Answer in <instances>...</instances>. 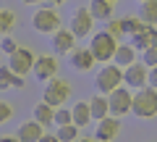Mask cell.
Masks as SVG:
<instances>
[{
  "label": "cell",
  "instance_id": "obj_1",
  "mask_svg": "<svg viewBox=\"0 0 157 142\" xmlns=\"http://www.w3.org/2000/svg\"><path fill=\"white\" fill-rule=\"evenodd\" d=\"M118 45H121V40H115L107 29L105 32H94L92 40H89V50L97 58V63H110L113 55H115V50H118Z\"/></svg>",
  "mask_w": 157,
  "mask_h": 142
},
{
  "label": "cell",
  "instance_id": "obj_2",
  "mask_svg": "<svg viewBox=\"0 0 157 142\" xmlns=\"http://www.w3.org/2000/svg\"><path fill=\"white\" fill-rule=\"evenodd\" d=\"M131 113L139 116V119H155L157 116V90L155 87H141L134 92V105H131Z\"/></svg>",
  "mask_w": 157,
  "mask_h": 142
},
{
  "label": "cell",
  "instance_id": "obj_3",
  "mask_svg": "<svg viewBox=\"0 0 157 142\" xmlns=\"http://www.w3.org/2000/svg\"><path fill=\"white\" fill-rule=\"evenodd\" d=\"M123 84V68L115 66V63H102V68L94 76V87L102 92V95H110L113 90Z\"/></svg>",
  "mask_w": 157,
  "mask_h": 142
},
{
  "label": "cell",
  "instance_id": "obj_4",
  "mask_svg": "<svg viewBox=\"0 0 157 142\" xmlns=\"http://www.w3.org/2000/svg\"><path fill=\"white\" fill-rule=\"evenodd\" d=\"M32 29L39 34H55L58 29H63V21H60V13L55 11V6L50 8H37L32 16Z\"/></svg>",
  "mask_w": 157,
  "mask_h": 142
},
{
  "label": "cell",
  "instance_id": "obj_5",
  "mask_svg": "<svg viewBox=\"0 0 157 142\" xmlns=\"http://www.w3.org/2000/svg\"><path fill=\"white\" fill-rule=\"evenodd\" d=\"M68 95H71V84H68L66 79H58V76H52L50 82H45V90H42V100L50 103L52 108H60L63 103L68 100Z\"/></svg>",
  "mask_w": 157,
  "mask_h": 142
},
{
  "label": "cell",
  "instance_id": "obj_6",
  "mask_svg": "<svg viewBox=\"0 0 157 142\" xmlns=\"http://www.w3.org/2000/svg\"><path fill=\"white\" fill-rule=\"evenodd\" d=\"M107 100H110V116H118V119H123L126 113H131V105H134V92H131V87H118V90H113L110 95H107Z\"/></svg>",
  "mask_w": 157,
  "mask_h": 142
},
{
  "label": "cell",
  "instance_id": "obj_7",
  "mask_svg": "<svg viewBox=\"0 0 157 142\" xmlns=\"http://www.w3.org/2000/svg\"><path fill=\"white\" fill-rule=\"evenodd\" d=\"M34 61H37V55H34L29 47L18 45V50L8 55V68H11L13 74H18V76H29V71L34 68Z\"/></svg>",
  "mask_w": 157,
  "mask_h": 142
},
{
  "label": "cell",
  "instance_id": "obj_8",
  "mask_svg": "<svg viewBox=\"0 0 157 142\" xmlns=\"http://www.w3.org/2000/svg\"><path fill=\"white\" fill-rule=\"evenodd\" d=\"M123 84L131 87V90H141V87H147V84H149V68H147L141 61L126 66L123 68Z\"/></svg>",
  "mask_w": 157,
  "mask_h": 142
},
{
  "label": "cell",
  "instance_id": "obj_9",
  "mask_svg": "<svg viewBox=\"0 0 157 142\" xmlns=\"http://www.w3.org/2000/svg\"><path fill=\"white\" fill-rule=\"evenodd\" d=\"M92 26H94V16L89 13V6H81L73 11L71 16V32L76 34V37H92Z\"/></svg>",
  "mask_w": 157,
  "mask_h": 142
},
{
  "label": "cell",
  "instance_id": "obj_10",
  "mask_svg": "<svg viewBox=\"0 0 157 142\" xmlns=\"http://www.w3.org/2000/svg\"><path fill=\"white\" fill-rule=\"evenodd\" d=\"M32 74L39 82H50L52 76H58V58L55 55H37Z\"/></svg>",
  "mask_w": 157,
  "mask_h": 142
},
{
  "label": "cell",
  "instance_id": "obj_11",
  "mask_svg": "<svg viewBox=\"0 0 157 142\" xmlns=\"http://www.w3.org/2000/svg\"><path fill=\"white\" fill-rule=\"evenodd\" d=\"M118 132H121V119L118 116H105L94 126V140L97 142H113L118 137Z\"/></svg>",
  "mask_w": 157,
  "mask_h": 142
},
{
  "label": "cell",
  "instance_id": "obj_12",
  "mask_svg": "<svg viewBox=\"0 0 157 142\" xmlns=\"http://www.w3.org/2000/svg\"><path fill=\"white\" fill-rule=\"evenodd\" d=\"M76 34L71 32V29H58L55 34H52V50L58 53V55H71L73 50H76Z\"/></svg>",
  "mask_w": 157,
  "mask_h": 142
},
{
  "label": "cell",
  "instance_id": "obj_13",
  "mask_svg": "<svg viewBox=\"0 0 157 142\" xmlns=\"http://www.w3.org/2000/svg\"><path fill=\"white\" fill-rule=\"evenodd\" d=\"M42 134H45V126L39 124L37 119L24 121V124H18V129H16V137L21 142H39V140H42Z\"/></svg>",
  "mask_w": 157,
  "mask_h": 142
},
{
  "label": "cell",
  "instance_id": "obj_14",
  "mask_svg": "<svg viewBox=\"0 0 157 142\" xmlns=\"http://www.w3.org/2000/svg\"><path fill=\"white\" fill-rule=\"evenodd\" d=\"M97 63V58L92 55L89 47H76V50L71 53V66L76 68V71H81V74H86V71H92Z\"/></svg>",
  "mask_w": 157,
  "mask_h": 142
},
{
  "label": "cell",
  "instance_id": "obj_15",
  "mask_svg": "<svg viewBox=\"0 0 157 142\" xmlns=\"http://www.w3.org/2000/svg\"><path fill=\"white\" fill-rule=\"evenodd\" d=\"M131 45L136 50H147V47H157V26H149L147 24L141 32L131 34Z\"/></svg>",
  "mask_w": 157,
  "mask_h": 142
},
{
  "label": "cell",
  "instance_id": "obj_16",
  "mask_svg": "<svg viewBox=\"0 0 157 142\" xmlns=\"http://www.w3.org/2000/svg\"><path fill=\"white\" fill-rule=\"evenodd\" d=\"M71 116H73V124L78 126V129H84V126H89L92 121V108H89V100H78L73 103V108H71Z\"/></svg>",
  "mask_w": 157,
  "mask_h": 142
},
{
  "label": "cell",
  "instance_id": "obj_17",
  "mask_svg": "<svg viewBox=\"0 0 157 142\" xmlns=\"http://www.w3.org/2000/svg\"><path fill=\"white\" fill-rule=\"evenodd\" d=\"M89 108H92V119L94 121H102L105 116H110V100H107V95H102V92L92 95L89 97Z\"/></svg>",
  "mask_w": 157,
  "mask_h": 142
},
{
  "label": "cell",
  "instance_id": "obj_18",
  "mask_svg": "<svg viewBox=\"0 0 157 142\" xmlns=\"http://www.w3.org/2000/svg\"><path fill=\"white\" fill-rule=\"evenodd\" d=\"M24 84H26V76L13 74L8 66L0 68V90H24Z\"/></svg>",
  "mask_w": 157,
  "mask_h": 142
},
{
  "label": "cell",
  "instance_id": "obj_19",
  "mask_svg": "<svg viewBox=\"0 0 157 142\" xmlns=\"http://www.w3.org/2000/svg\"><path fill=\"white\" fill-rule=\"evenodd\" d=\"M89 13L94 16V21H110L113 18V3L110 0H89Z\"/></svg>",
  "mask_w": 157,
  "mask_h": 142
},
{
  "label": "cell",
  "instance_id": "obj_20",
  "mask_svg": "<svg viewBox=\"0 0 157 142\" xmlns=\"http://www.w3.org/2000/svg\"><path fill=\"white\" fill-rule=\"evenodd\" d=\"M113 63L115 66H121V68H126V66H131V63H136V47L131 45H118V50H115V55H113Z\"/></svg>",
  "mask_w": 157,
  "mask_h": 142
},
{
  "label": "cell",
  "instance_id": "obj_21",
  "mask_svg": "<svg viewBox=\"0 0 157 142\" xmlns=\"http://www.w3.org/2000/svg\"><path fill=\"white\" fill-rule=\"evenodd\" d=\"M34 119L47 129L50 124H55V108H52L50 103H45V100L37 103V105H34Z\"/></svg>",
  "mask_w": 157,
  "mask_h": 142
},
{
  "label": "cell",
  "instance_id": "obj_22",
  "mask_svg": "<svg viewBox=\"0 0 157 142\" xmlns=\"http://www.w3.org/2000/svg\"><path fill=\"white\" fill-rule=\"evenodd\" d=\"M139 18L144 24H149V26H157V0H144V3H141Z\"/></svg>",
  "mask_w": 157,
  "mask_h": 142
},
{
  "label": "cell",
  "instance_id": "obj_23",
  "mask_svg": "<svg viewBox=\"0 0 157 142\" xmlns=\"http://www.w3.org/2000/svg\"><path fill=\"white\" fill-rule=\"evenodd\" d=\"M16 26V13L13 11H0V37H6V34H11V29Z\"/></svg>",
  "mask_w": 157,
  "mask_h": 142
},
{
  "label": "cell",
  "instance_id": "obj_24",
  "mask_svg": "<svg viewBox=\"0 0 157 142\" xmlns=\"http://www.w3.org/2000/svg\"><path fill=\"white\" fill-rule=\"evenodd\" d=\"M58 137H60V142H76L78 140V126L73 124H63V126H58V132H55Z\"/></svg>",
  "mask_w": 157,
  "mask_h": 142
},
{
  "label": "cell",
  "instance_id": "obj_25",
  "mask_svg": "<svg viewBox=\"0 0 157 142\" xmlns=\"http://www.w3.org/2000/svg\"><path fill=\"white\" fill-rule=\"evenodd\" d=\"M144 26H147V24L141 21L139 16H126V18H123V29H126L128 37H131V34H136V32H141Z\"/></svg>",
  "mask_w": 157,
  "mask_h": 142
},
{
  "label": "cell",
  "instance_id": "obj_26",
  "mask_svg": "<svg viewBox=\"0 0 157 142\" xmlns=\"http://www.w3.org/2000/svg\"><path fill=\"white\" fill-rule=\"evenodd\" d=\"M107 32H110L115 40H121V37L126 34V29H123V18H110V21H107Z\"/></svg>",
  "mask_w": 157,
  "mask_h": 142
},
{
  "label": "cell",
  "instance_id": "obj_27",
  "mask_svg": "<svg viewBox=\"0 0 157 142\" xmlns=\"http://www.w3.org/2000/svg\"><path fill=\"white\" fill-rule=\"evenodd\" d=\"M141 63H144L147 68H155L157 66V47H147V50H141Z\"/></svg>",
  "mask_w": 157,
  "mask_h": 142
},
{
  "label": "cell",
  "instance_id": "obj_28",
  "mask_svg": "<svg viewBox=\"0 0 157 142\" xmlns=\"http://www.w3.org/2000/svg\"><path fill=\"white\" fill-rule=\"evenodd\" d=\"M73 121V116H71V111H66L60 105V108H55V126H63V124H71Z\"/></svg>",
  "mask_w": 157,
  "mask_h": 142
},
{
  "label": "cell",
  "instance_id": "obj_29",
  "mask_svg": "<svg viewBox=\"0 0 157 142\" xmlns=\"http://www.w3.org/2000/svg\"><path fill=\"white\" fill-rule=\"evenodd\" d=\"M0 50L6 53V55H11V53H16V50H18V45L13 42L11 34H6V37H3V42H0Z\"/></svg>",
  "mask_w": 157,
  "mask_h": 142
},
{
  "label": "cell",
  "instance_id": "obj_30",
  "mask_svg": "<svg viewBox=\"0 0 157 142\" xmlns=\"http://www.w3.org/2000/svg\"><path fill=\"white\" fill-rule=\"evenodd\" d=\"M11 119H13V105L11 103H0V124H6Z\"/></svg>",
  "mask_w": 157,
  "mask_h": 142
},
{
  "label": "cell",
  "instance_id": "obj_31",
  "mask_svg": "<svg viewBox=\"0 0 157 142\" xmlns=\"http://www.w3.org/2000/svg\"><path fill=\"white\" fill-rule=\"evenodd\" d=\"M39 142H60V137H58V134H52V132H45Z\"/></svg>",
  "mask_w": 157,
  "mask_h": 142
},
{
  "label": "cell",
  "instance_id": "obj_32",
  "mask_svg": "<svg viewBox=\"0 0 157 142\" xmlns=\"http://www.w3.org/2000/svg\"><path fill=\"white\" fill-rule=\"evenodd\" d=\"M149 87H155V90H157V66L149 68Z\"/></svg>",
  "mask_w": 157,
  "mask_h": 142
},
{
  "label": "cell",
  "instance_id": "obj_33",
  "mask_svg": "<svg viewBox=\"0 0 157 142\" xmlns=\"http://www.w3.org/2000/svg\"><path fill=\"white\" fill-rule=\"evenodd\" d=\"M0 142H21V140H18L16 134H13V137H8V134H3V137H0Z\"/></svg>",
  "mask_w": 157,
  "mask_h": 142
},
{
  "label": "cell",
  "instance_id": "obj_34",
  "mask_svg": "<svg viewBox=\"0 0 157 142\" xmlns=\"http://www.w3.org/2000/svg\"><path fill=\"white\" fill-rule=\"evenodd\" d=\"M24 6H37V3H42V0H21Z\"/></svg>",
  "mask_w": 157,
  "mask_h": 142
},
{
  "label": "cell",
  "instance_id": "obj_35",
  "mask_svg": "<svg viewBox=\"0 0 157 142\" xmlns=\"http://www.w3.org/2000/svg\"><path fill=\"white\" fill-rule=\"evenodd\" d=\"M47 3H50V6H63L66 0H47Z\"/></svg>",
  "mask_w": 157,
  "mask_h": 142
},
{
  "label": "cell",
  "instance_id": "obj_36",
  "mask_svg": "<svg viewBox=\"0 0 157 142\" xmlns=\"http://www.w3.org/2000/svg\"><path fill=\"white\" fill-rule=\"evenodd\" d=\"M76 142H97V140H76Z\"/></svg>",
  "mask_w": 157,
  "mask_h": 142
},
{
  "label": "cell",
  "instance_id": "obj_37",
  "mask_svg": "<svg viewBox=\"0 0 157 142\" xmlns=\"http://www.w3.org/2000/svg\"><path fill=\"white\" fill-rule=\"evenodd\" d=\"M136 3H144V0H136Z\"/></svg>",
  "mask_w": 157,
  "mask_h": 142
},
{
  "label": "cell",
  "instance_id": "obj_38",
  "mask_svg": "<svg viewBox=\"0 0 157 142\" xmlns=\"http://www.w3.org/2000/svg\"><path fill=\"white\" fill-rule=\"evenodd\" d=\"M110 3H118V0H110Z\"/></svg>",
  "mask_w": 157,
  "mask_h": 142
},
{
  "label": "cell",
  "instance_id": "obj_39",
  "mask_svg": "<svg viewBox=\"0 0 157 142\" xmlns=\"http://www.w3.org/2000/svg\"><path fill=\"white\" fill-rule=\"evenodd\" d=\"M0 53H3V50H0Z\"/></svg>",
  "mask_w": 157,
  "mask_h": 142
}]
</instances>
